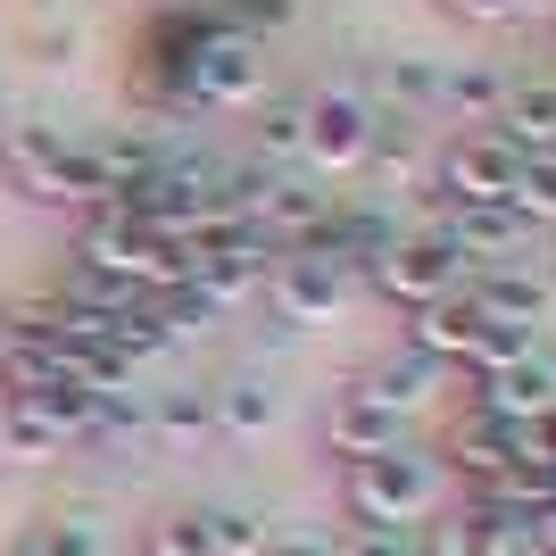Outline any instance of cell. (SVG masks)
<instances>
[{
    "mask_svg": "<svg viewBox=\"0 0 556 556\" xmlns=\"http://www.w3.org/2000/svg\"><path fill=\"white\" fill-rule=\"evenodd\" d=\"M341 498H349V523H382V532H416V523H432L448 498V473L441 457H416V448L399 441L382 448V457H357L341 473Z\"/></svg>",
    "mask_w": 556,
    "mask_h": 556,
    "instance_id": "1",
    "label": "cell"
},
{
    "mask_svg": "<svg viewBox=\"0 0 556 556\" xmlns=\"http://www.w3.org/2000/svg\"><path fill=\"white\" fill-rule=\"evenodd\" d=\"M257 92H266V59H257V42L216 34V25L200 17L184 67H175V100H184V109H257Z\"/></svg>",
    "mask_w": 556,
    "mask_h": 556,
    "instance_id": "2",
    "label": "cell"
},
{
    "mask_svg": "<svg viewBox=\"0 0 556 556\" xmlns=\"http://www.w3.org/2000/svg\"><path fill=\"white\" fill-rule=\"evenodd\" d=\"M465 275H473V266H465V257L448 250L441 232L424 225V232H399L391 250H382V266H374V291H382V300H399V307H432V300H457Z\"/></svg>",
    "mask_w": 556,
    "mask_h": 556,
    "instance_id": "3",
    "label": "cell"
},
{
    "mask_svg": "<svg viewBox=\"0 0 556 556\" xmlns=\"http://www.w3.org/2000/svg\"><path fill=\"white\" fill-rule=\"evenodd\" d=\"M374 141V109L357 92H307L300 100V159L325 175H357Z\"/></svg>",
    "mask_w": 556,
    "mask_h": 556,
    "instance_id": "4",
    "label": "cell"
},
{
    "mask_svg": "<svg viewBox=\"0 0 556 556\" xmlns=\"http://www.w3.org/2000/svg\"><path fill=\"white\" fill-rule=\"evenodd\" d=\"M441 200H457V208H507V191H515V175H523V150H507V141L490 134H457L441 150Z\"/></svg>",
    "mask_w": 556,
    "mask_h": 556,
    "instance_id": "5",
    "label": "cell"
},
{
    "mask_svg": "<svg viewBox=\"0 0 556 556\" xmlns=\"http://www.w3.org/2000/svg\"><path fill=\"white\" fill-rule=\"evenodd\" d=\"M465 407H490L498 424H540L556 416V357H540V349H523L507 374H465Z\"/></svg>",
    "mask_w": 556,
    "mask_h": 556,
    "instance_id": "6",
    "label": "cell"
},
{
    "mask_svg": "<svg viewBox=\"0 0 556 556\" xmlns=\"http://www.w3.org/2000/svg\"><path fill=\"white\" fill-rule=\"evenodd\" d=\"M0 166L25 200L67 208V134L59 125H0Z\"/></svg>",
    "mask_w": 556,
    "mask_h": 556,
    "instance_id": "7",
    "label": "cell"
},
{
    "mask_svg": "<svg viewBox=\"0 0 556 556\" xmlns=\"http://www.w3.org/2000/svg\"><path fill=\"white\" fill-rule=\"evenodd\" d=\"M341 300H349V275H332V266H316L300 250H282L275 275H266V307H275L282 325H332Z\"/></svg>",
    "mask_w": 556,
    "mask_h": 556,
    "instance_id": "8",
    "label": "cell"
},
{
    "mask_svg": "<svg viewBox=\"0 0 556 556\" xmlns=\"http://www.w3.org/2000/svg\"><path fill=\"white\" fill-rule=\"evenodd\" d=\"M465 307H473L482 325L532 332L540 316H548V282L523 275V266H473V275H465Z\"/></svg>",
    "mask_w": 556,
    "mask_h": 556,
    "instance_id": "9",
    "label": "cell"
},
{
    "mask_svg": "<svg viewBox=\"0 0 556 556\" xmlns=\"http://www.w3.org/2000/svg\"><path fill=\"white\" fill-rule=\"evenodd\" d=\"M532 540L515 532L507 515H490V507H473V498H457V507L441 515V523H424V540H416V556H523Z\"/></svg>",
    "mask_w": 556,
    "mask_h": 556,
    "instance_id": "10",
    "label": "cell"
},
{
    "mask_svg": "<svg viewBox=\"0 0 556 556\" xmlns=\"http://www.w3.org/2000/svg\"><path fill=\"white\" fill-rule=\"evenodd\" d=\"M490 134L523 159H556V75H523V84L507 75V100L490 116Z\"/></svg>",
    "mask_w": 556,
    "mask_h": 556,
    "instance_id": "11",
    "label": "cell"
},
{
    "mask_svg": "<svg viewBox=\"0 0 556 556\" xmlns=\"http://www.w3.org/2000/svg\"><path fill=\"white\" fill-rule=\"evenodd\" d=\"M399 432H407V416H391L382 399L366 391V382H349L341 399H332V424H325V448L332 457H382V448H399Z\"/></svg>",
    "mask_w": 556,
    "mask_h": 556,
    "instance_id": "12",
    "label": "cell"
},
{
    "mask_svg": "<svg viewBox=\"0 0 556 556\" xmlns=\"http://www.w3.org/2000/svg\"><path fill=\"white\" fill-rule=\"evenodd\" d=\"M473 341H482V316L465 307V291L457 300H432V307H407V349L432 357V366H465Z\"/></svg>",
    "mask_w": 556,
    "mask_h": 556,
    "instance_id": "13",
    "label": "cell"
},
{
    "mask_svg": "<svg viewBox=\"0 0 556 556\" xmlns=\"http://www.w3.org/2000/svg\"><path fill=\"white\" fill-rule=\"evenodd\" d=\"M332 208H341V200H325V191H307V184H282V175H266V191H257V232H266L275 250H300V241L325 225Z\"/></svg>",
    "mask_w": 556,
    "mask_h": 556,
    "instance_id": "14",
    "label": "cell"
},
{
    "mask_svg": "<svg viewBox=\"0 0 556 556\" xmlns=\"http://www.w3.org/2000/svg\"><path fill=\"white\" fill-rule=\"evenodd\" d=\"M498 100H507V75L490 67V59L441 67V84H432V109H441V116H465V125H490V116H498Z\"/></svg>",
    "mask_w": 556,
    "mask_h": 556,
    "instance_id": "15",
    "label": "cell"
},
{
    "mask_svg": "<svg viewBox=\"0 0 556 556\" xmlns=\"http://www.w3.org/2000/svg\"><path fill=\"white\" fill-rule=\"evenodd\" d=\"M208 399H216V432H232V441H257V432H275V416H282V399H275L266 374H232L225 391H208Z\"/></svg>",
    "mask_w": 556,
    "mask_h": 556,
    "instance_id": "16",
    "label": "cell"
},
{
    "mask_svg": "<svg viewBox=\"0 0 556 556\" xmlns=\"http://www.w3.org/2000/svg\"><path fill=\"white\" fill-rule=\"evenodd\" d=\"M441 374H448V366H432V357H416V349H407V357H382V366H374V374H357V382H366V391L382 399L391 416H416L424 399L441 391Z\"/></svg>",
    "mask_w": 556,
    "mask_h": 556,
    "instance_id": "17",
    "label": "cell"
},
{
    "mask_svg": "<svg viewBox=\"0 0 556 556\" xmlns=\"http://www.w3.org/2000/svg\"><path fill=\"white\" fill-rule=\"evenodd\" d=\"M216 432V399L208 391H175L150 407V441L159 448H191V441H208Z\"/></svg>",
    "mask_w": 556,
    "mask_h": 556,
    "instance_id": "18",
    "label": "cell"
},
{
    "mask_svg": "<svg viewBox=\"0 0 556 556\" xmlns=\"http://www.w3.org/2000/svg\"><path fill=\"white\" fill-rule=\"evenodd\" d=\"M17 548H25V556H100V523H92L84 507H59V515H42Z\"/></svg>",
    "mask_w": 556,
    "mask_h": 556,
    "instance_id": "19",
    "label": "cell"
},
{
    "mask_svg": "<svg viewBox=\"0 0 556 556\" xmlns=\"http://www.w3.org/2000/svg\"><path fill=\"white\" fill-rule=\"evenodd\" d=\"M0 457L9 465H50V457H67V441H59L34 407H9V399H0Z\"/></svg>",
    "mask_w": 556,
    "mask_h": 556,
    "instance_id": "20",
    "label": "cell"
},
{
    "mask_svg": "<svg viewBox=\"0 0 556 556\" xmlns=\"http://www.w3.org/2000/svg\"><path fill=\"white\" fill-rule=\"evenodd\" d=\"M291 17H300V0H208V25H216V34H241V42L282 34Z\"/></svg>",
    "mask_w": 556,
    "mask_h": 556,
    "instance_id": "21",
    "label": "cell"
},
{
    "mask_svg": "<svg viewBox=\"0 0 556 556\" xmlns=\"http://www.w3.org/2000/svg\"><path fill=\"white\" fill-rule=\"evenodd\" d=\"M507 216L523 232L556 225V159H523V175H515V191H507Z\"/></svg>",
    "mask_w": 556,
    "mask_h": 556,
    "instance_id": "22",
    "label": "cell"
},
{
    "mask_svg": "<svg viewBox=\"0 0 556 556\" xmlns=\"http://www.w3.org/2000/svg\"><path fill=\"white\" fill-rule=\"evenodd\" d=\"M416 116H374V141H366V166L374 175H416ZM357 166V175H366Z\"/></svg>",
    "mask_w": 556,
    "mask_h": 556,
    "instance_id": "23",
    "label": "cell"
},
{
    "mask_svg": "<svg viewBox=\"0 0 556 556\" xmlns=\"http://www.w3.org/2000/svg\"><path fill=\"white\" fill-rule=\"evenodd\" d=\"M141 548H150V556H216V548H208V507H175V515H159Z\"/></svg>",
    "mask_w": 556,
    "mask_h": 556,
    "instance_id": "24",
    "label": "cell"
},
{
    "mask_svg": "<svg viewBox=\"0 0 556 556\" xmlns=\"http://www.w3.org/2000/svg\"><path fill=\"white\" fill-rule=\"evenodd\" d=\"M208 548H216V556H257V548H266V515H250V507H208Z\"/></svg>",
    "mask_w": 556,
    "mask_h": 556,
    "instance_id": "25",
    "label": "cell"
},
{
    "mask_svg": "<svg viewBox=\"0 0 556 556\" xmlns=\"http://www.w3.org/2000/svg\"><path fill=\"white\" fill-rule=\"evenodd\" d=\"M432 84H441L432 59H382V92H391L399 109H432Z\"/></svg>",
    "mask_w": 556,
    "mask_h": 556,
    "instance_id": "26",
    "label": "cell"
},
{
    "mask_svg": "<svg viewBox=\"0 0 556 556\" xmlns=\"http://www.w3.org/2000/svg\"><path fill=\"white\" fill-rule=\"evenodd\" d=\"M257 150L266 159H300V100H257Z\"/></svg>",
    "mask_w": 556,
    "mask_h": 556,
    "instance_id": "27",
    "label": "cell"
},
{
    "mask_svg": "<svg viewBox=\"0 0 556 556\" xmlns=\"http://www.w3.org/2000/svg\"><path fill=\"white\" fill-rule=\"evenodd\" d=\"M332 556H416V532H382V523H349Z\"/></svg>",
    "mask_w": 556,
    "mask_h": 556,
    "instance_id": "28",
    "label": "cell"
},
{
    "mask_svg": "<svg viewBox=\"0 0 556 556\" xmlns=\"http://www.w3.org/2000/svg\"><path fill=\"white\" fill-rule=\"evenodd\" d=\"M257 556H332V532H316V523H282V532H266Z\"/></svg>",
    "mask_w": 556,
    "mask_h": 556,
    "instance_id": "29",
    "label": "cell"
},
{
    "mask_svg": "<svg viewBox=\"0 0 556 556\" xmlns=\"http://www.w3.org/2000/svg\"><path fill=\"white\" fill-rule=\"evenodd\" d=\"M34 59H42V67H67L75 59V25H34Z\"/></svg>",
    "mask_w": 556,
    "mask_h": 556,
    "instance_id": "30",
    "label": "cell"
},
{
    "mask_svg": "<svg viewBox=\"0 0 556 556\" xmlns=\"http://www.w3.org/2000/svg\"><path fill=\"white\" fill-rule=\"evenodd\" d=\"M441 9H448V17H465V25H507L515 17L507 0H441Z\"/></svg>",
    "mask_w": 556,
    "mask_h": 556,
    "instance_id": "31",
    "label": "cell"
},
{
    "mask_svg": "<svg viewBox=\"0 0 556 556\" xmlns=\"http://www.w3.org/2000/svg\"><path fill=\"white\" fill-rule=\"evenodd\" d=\"M523 540H540V548L556 556V507H540V515H532V532H523Z\"/></svg>",
    "mask_w": 556,
    "mask_h": 556,
    "instance_id": "32",
    "label": "cell"
},
{
    "mask_svg": "<svg viewBox=\"0 0 556 556\" xmlns=\"http://www.w3.org/2000/svg\"><path fill=\"white\" fill-rule=\"evenodd\" d=\"M515 17H556V0H507Z\"/></svg>",
    "mask_w": 556,
    "mask_h": 556,
    "instance_id": "33",
    "label": "cell"
},
{
    "mask_svg": "<svg viewBox=\"0 0 556 556\" xmlns=\"http://www.w3.org/2000/svg\"><path fill=\"white\" fill-rule=\"evenodd\" d=\"M9 556H25V548H9Z\"/></svg>",
    "mask_w": 556,
    "mask_h": 556,
    "instance_id": "34",
    "label": "cell"
},
{
    "mask_svg": "<svg viewBox=\"0 0 556 556\" xmlns=\"http://www.w3.org/2000/svg\"><path fill=\"white\" fill-rule=\"evenodd\" d=\"M141 556H150V548H141Z\"/></svg>",
    "mask_w": 556,
    "mask_h": 556,
    "instance_id": "35",
    "label": "cell"
}]
</instances>
